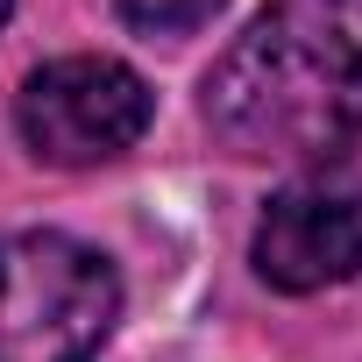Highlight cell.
<instances>
[{"instance_id": "1", "label": "cell", "mask_w": 362, "mask_h": 362, "mask_svg": "<svg viewBox=\"0 0 362 362\" xmlns=\"http://www.w3.org/2000/svg\"><path fill=\"white\" fill-rule=\"evenodd\" d=\"M206 128L256 163L362 156V0H270L206 71Z\"/></svg>"}, {"instance_id": "2", "label": "cell", "mask_w": 362, "mask_h": 362, "mask_svg": "<svg viewBox=\"0 0 362 362\" xmlns=\"http://www.w3.org/2000/svg\"><path fill=\"white\" fill-rule=\"evenodd\" d=\"M121 320V277L100 249L36 228L0 235V362H93Z\"/></svg>"}, {"instance_id": "3", "label": "cell", "mask_w": 362, "mask_h": 362, "mask_svg": "<svg viewBox=\"0 0 362 362\" xmlns=\"http://www.w3.org/2000/svg\"><path fill=\"white\" fill-rule=\"evenodd\" d=\"M15 121L43 163H64V170L114 163L149 128V86L121 57H57V64L29 71Z\"/></svg>"}, {"instance_id": "4", "label": "cell", "mask_w": 362, "mask_h": 362, "mask_svg": "<svg viewBox=\"0 0 362 362\" xmlns=\"http://www.w3.org/2000/svg\"><path fill=\"white\" fill-rule=\"evenodd\" d=\"M256 270L277 291H327L362 277V192L284 185L256 221Z\"/></svg>"}, {"instance_id": "5", "label": "cell", "mask_w": 362, "mask_h": 362, "mask_svg": "<svg viewBox=\"0 0 362 362\" xmlns=\"http://www.w3.org/2000/svg\"><path fill=\"white\" fill-rule=\"evenodd\" d=\"M214 15H221V0H121V22H135L142 36H185Z\"/></svg>"}, {"instance_id": "6", "label": "cell", "mask_w": 362, "mask_h": 362, "mask_svg": "<svg viewBox=\"0 0 362 362\" xmlns=\"http://www.w3.org/2000/svg\"><path fill=\"white\" fill-rule=\"evenodd\" d=\"M8 8H15V0H0V29H8Z\"/></svg>"}]
</instances>
